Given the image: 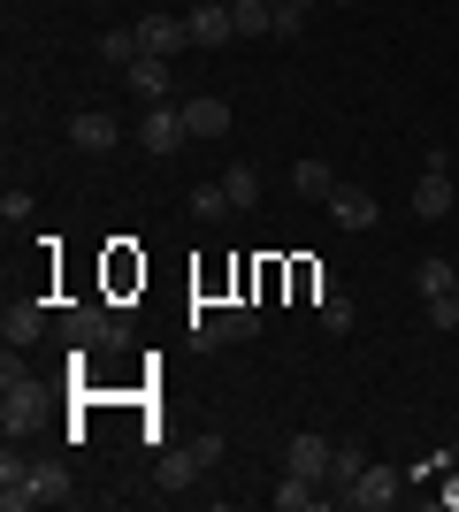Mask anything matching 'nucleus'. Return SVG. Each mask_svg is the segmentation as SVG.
<instances>
[{"label":"nucleus","instance_id":"obj_16","mask_svg":"<svg viewBox=\"0 0 459 512\" xmlns=\"http://www.w3.org/2000/svg\"><path fill=\"white\" fill-rule=\"evenodd\" d=\"M291 192H299V199H322V207H329V192H337V169H329V161H299V169H291Z\"/></svg>","mask_w":459,"mask_h":512},{"label":"nucleus","instance_id":"obj_7","mask_svg":"<svg viewBox=\"0 0 459 512\" xmlns=\"http://www.w3.org/2000/svg\"><path fill=\"white\" fill-rule=\"evenodd\" d=\"M184 23H192V46H230V39H238V23H230V0L184 8Z\"/></svg>","mask_w":459,"mask_h":512},{"label":"nucleus","instance_id":"obj_9","mask_svg":"<svg viewBox=\"0 0 459 512\" xmlns=\"http://www.w3.org/2000/svg\"><path fill=\"white\" fill-rule=\"evenodd\" d=\"M329 214H337V230H375V192H360V184H337L329 192Z\"/></svg>","mask_w":459,"mask_h":512},{"label":"nucleus","instance_id":"obj_25","mask_svg":"<svg viewBox=\"0 0 459 512\" xmlns=\"http://www.w3.org/2000/svg\"><path fill=\"white\" fill-rule=\"evenodd\" d=\"M306 31V8H291V0H276V23H268V39H299Z\"/></svg>","mask_w":459,"mask_h":512},{"label":"nucleus","instance_id":"obj_10","mask_svg":"<svg viewBox=\"0 0 459 512\" xmlns=\"http://www.w3.org/2000/svg\"><path fill=\"white\" fill-rule=\"evenodd\" d=\"M452 169H429V176H421V184H414V214H421V222H444V214H452Z\"/></svg>","mask_w":459,"mask_h":512},{"label":"nucleus","instance_id":"obj_6","mask_svg":"<svg viewBox=\"0 0 459 512\" xmlns=\"http://www.w3.org/2000/svg\"><path fill=\"white\" fill-rule=\"evenodd\" d=\"M329 451H337V444H329V436H314V428H299V436H291V444H284V467H291V474H314V482H329Z\"/></svg>","mask_w":459,"mask_h":512},{"label":"nucleus","instance_id":"obj_4","mask_svg":"<svg viewBox=\"0 0 459 512\" xmlns=\"http://www.w3.org/2000/svg\"><path fill=\"white\" fill-rule=\"evenodd\" d=\"M337 497H345L352 512H383V505H398V474L368 459V467H360V482H352V490H337Z\"/></svg>","mask_w":459,"mask_h":512},{"label":"nucleus","instance_id":"obj_26","mask_svg":"<svg viewBox=\"0 0 459 512\" xmlns=\"http://www.w3.org/2000/svg\"><path fill=\"white\" fill-rule=\"evenodd\" d=\"M429 329H437V337H452V329H459V299H452V291L429 299Z\"/></svg>","mask_w":459,"mask_h":512},{"label":"nucleus","instance_id":"obj_11","mask_svg":"<svg viewBox=\"0 0 459 512\" xmlns=\"http://www.w3.org/2000/svg\"><path fill=\"white\" fill-rule=\"evenodd\" d=\"M69 497H77V474H69L62 459L31 467V505H69Z\"/></svg>","mask_w":459,"mask_h":512},{"label":"nucleus","instance_id":"obj_23","mask_svg":"<svg viewBox=\"0 0 459 512\" xmlns=\"http://www.w3.org/2000/svg\"><path fill=\"white\" fill-rule=\"evenodd\" d=\"M100 62L131 69V62H138V31H123V23H115V31H100Z\"/></svg>","mask_w":459,"mask_h":512},{"label":"nucleus","instance_id":"obj_27","mask_svg":"<svg viewBox=\"0 0 459 512\" xmlns=\"http://www.w3.org/2000/svg\"><path fill=\"white\" fill-rule=\"evenodd\" d=\"M23 214H31V192H0V222H8V230H16Z\"/></svg>","mask_w":459,"mask_h":512},{"label":"nucleus","instance_id":"obj_12","mask_svg":"<svg viewBox=\"0 0 459 512\" xmlns=\"http://www.w3.org/2000/svg\"><path fill=\"white\" fill-rule=\"evenodd\" d=\"M123 77H131V92H138V100H169V62H161V54H138V62L123 69Z\"/></svg>","mask_w":459,"mask_h":512},{"label":"nucleus","instance_id":"obj_29","mask_svg":"<svg viewBox=\"0 0 459 512\" xmlns=\"http://www.w3.org/2000/svg\"><path fill=\"white\" fill-rule=\"evenodd\" d=\"M291 8H306V16H314V8H322V0H291Z\"/></svg>","mask_w":459,"mask_h":512},{"label":"nucleus","instance_id":"obj_19","mask_svg":"<svg viewBox=\"0 0 459 512\" xmlns=\"http://www.w3.org/2000/svg\"><path fill=\"white\" fill-rule=\"evenodd\" d=\"M192 474H199V459H192V451H161V459H153V482H161V490H184Z\"/></svg>","mask_w":459,"mask_h":512},{"label":"nucleus","instance_id":"obj_30","mask_svg":"<svg viewBox=\"0 0 459 512\" xmlns=\"http://www.w3.org/2000/svg\"><path fill=\"white\" fill-rule=\"evenodd\" d=\"M329 8H352V0H329Z\"/></svg>","mask_w":459,"mask_h":512},{"label":"nucleus","instance_id":"obj_32","mask_svg":"<svg viewBox=\"0 0 459 512\" xmlns=\"http://www.w3.org/2000/svg\"><path fill=\"white\" fill-rule=\"evenodd\" d=\"M192 8H207V0H192Z\"/></svg>","mask_w":459,"mask_h":512},{"label":"nucleus","instance_id":"obj_13","mask_svg":"<svg viewBox=\"0 0 459 512\" xmlns=\"http://www.w3.org/2000/svg\"><path fill=\"white\" fill-rule=\"evenodd\" d=\"M39 329H46V306H31V299H16L8 314H0V337H8V352H16V344H31Z\"/></svg>","mask_w":459,"mask_h":512},{"label":"nucleus","instance_id":"obj_21","mask_svg":"<svg viewBox=\"0 0 459 512\" xmlns=\"http://www.w3.org/2000/svg\"><path fill=\"white\" fill-rule=\"evenodd\" d=\"M192 214H199V222H222V214H238V207H230V192H222V176H215V184H192Z\"/></svg>","mask_w":459,"mask_h":512},{"label":"nucleus","instance_id":"obj_20","mask_svg":"<svg viewBox=\"0 0 459 512\" xmlns=\"http://www.w3.org/2000/svg\"><path fill=\"white\" fill-rule=\"evenodd\" d=\"M222 337H230V344H253V337H261V306H222Z\"/></svg>","mask_w":459,"mask_h":512},{"label":"nucleus","instance_id":"obj_2","mask_svg":"<svg viewBox=\"0 0 459 512\" xmlns=\"http://www.w3.org/2000/svg\"><path fill=\"white\" fill-rule=\"evenodd\" d=\"M192 46V23L169 16V8H153V16H138V54H161V62H176Z\"/></svg>","mask_w":459,"mask_h":512},{"label":"nucleus","instance_id":"obj_18","mask_svg":"<svg viewBox=\"0 0 459 512\" xmlns=\"http://www.w3.org/2000/svg\"><path fill=\"white\" fill-rule=\"evenodd\" d=\"M222 192H230V207H261V169H245V161H230V169H222Z\"/></svg>","mask_w":459,"mask_h":512},{"label":"nucleus","instance_id":"obj_22","mask_svg":"<svg viewBox=\"0 0 459 512\" xmlns=\"http://www.w3.org/2000/svg\"><path fill=\"white\" fill-rule=\"evenodd\" d=\"M452 276H459L452 260H421V268H414V291H421V299H444V291H452Z\"/></svg>","mask_w":459,"mask_h":512},{"label":"nucleus","instance_id":"obj_15","mask_svg":"<svg viewBox=\"0 0 459 512\" xmlns=\"http://www.w3.org/2000/svg\"><path fill=\"white\" fill-rule=\"evenodd\" d=\"M360 467H368V444H360V436H345V444L329 451V490H352V482H360Z\"/></svg>","mask_w":459,"mask_h":512},{"label":"nucleus","instance_id":"obj_1","mask_svg":"<svg viewBox=\"0 0 459 512\" xmlns=\"http://www.w3.org/2000/svg\"><path fill=\"white\" fill-rule=\"evenodd\" d=\"M184 138H192V130H184V107H176V100H146V107H138V146H146L153 161H169Z\"/></svg>","mask_w":459,"mask_h":512},{"label":"nucleus","instance_id":"obj_8","mask_svg":"<svg viewBox=\"0 0 459 512\" xmlns=\"http://www.w3.org/2000/svg\"><path fill=\"white\" fill-rule=\"evenodd\" d=\"M184 130H192V138H230V100L192 92V100H184Z\"/></svg>","mask_w":459,"mask_h":512},{"label":"nucleus","instance_id":"obj_3","mask_svg":"<svg viewBox=\"0 0 459 512\" xmlns=\"http://www.w3.org/2000/svg\"><path fill=\"white\" fill-rule=\"evenodd\" d=\"M69 344H131L115 306H69Z\"/></svg>","mask_w":459,"mask_h":512},{"label":"nucleus","instance_id":"obj_14","mask_svg":"<svg viewBox=\"0 0 459 512\" xmlns=\"http://www.w3.org/2000/svg\"><path fill=\"white\" fill-rule=\"evenodd\" d=\"M322 490H329V482H314V474H291V467H284V482H276V505H284V512H314V505H322Z\"/></svg>","mask_w":459,"mask_h":512},{"label":"nucleus","instance_id":"obj_28","mask_svg":"<svg viewBox=\"0 0 459 512\" xmlns=\"http://www.w3.org/2000/svg\"><path fill=\"white\" fill-rule=\"evenodd\" d=\"M222 451H230L222 436H199V444H192V459H199V467H222Z\"/></svg>","mask_w":459,"mask_h":512},{"label":"nucleus","instance_id":"obj_24","mask_svg":"<svg viewBox=\"0 0 459 512\" xmlns=\"http://www.w3.org/2000/svg\"><path fill=\"white\" fill-rule=\"evenodd\" d=\"M322 329H329V337H345V329H352V299H345V291H322Z\"/></svg>","mask_w":459,"mask_h":512},{"label":"nucleus","instance_id":"obj_31","mask_svg":"<svg viewBox=\"0 0 459 512\" xmlns=\"http://www.w3.org/2000/svg\"><path fill=\"white\" fill-rule=\"evenodd\" d=\"M452 299H459V276H452Z\"/></svg>","mask_w":459,"mask_h":512},{"label":"nucleus","instance_id":"obj_17","mask_svg":"<svg viewBox=\"0 0 459 512\" xmlns=\"http://www.w3.org/2000/svg\"><path fill=\"white\" fill-rule=\"evenodd\" d=\"M230 23H238V39H268V23H276V0H230Z\"/></svg>","mask_w":459,"mask_h":512},{"label":"nucleus","instance_id":"obj_5","mask_svg":"<svg viewBox=\"0 0 459 512\" xmlns=\"http://www.w3.org/2000/svg\"><path fill=\"white\" fill-rule=\"evenodd\" d=\"M69 146H77V153H115V146H123V123L100 115V107H85V115L69 123Z\"/></svg>","mask_w":459,"mask_h":512}]
</instances>
